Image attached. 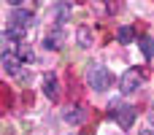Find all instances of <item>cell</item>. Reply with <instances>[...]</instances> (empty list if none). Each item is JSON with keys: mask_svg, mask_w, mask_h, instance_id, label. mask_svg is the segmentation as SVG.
<instances>
[{"mask_svg": "<svg viewBox=\"0 0 154 135\" xmlns=\"http://www.w3.org/2000/svg\"><path fill=\"white\" fill-rule=\"evenodd\" d=\"M111 111H114V119L122 130H130L133 122H135V108L127 106V103H111Z\"/></svg>", "mask_w": 154, "mask_h": 135, "instance_id": "7a4b0ae2", "label": "cell"}, {"mask_svg": "<svg viewBox=\"0 0 154 135\" xmlns=\"http://www.w3.org/2000/svg\"><path fill=\"white\" fill-rule=\"evenodd\" d=\"M3 68H5L8 76H16V73L22 70V60L16 57V51H11V49L3 51Z\"/></svg>", "mask_w": 154, "mask_h": 135, "instance_id": "277c9868", "label": "cell"}, {"mask_svg": "<svg viewBox=\"0 0 154 135\" xmlns=\"http://www.w3.org/2000/svg\"><path fill=\"white\" fill-rule=\"evenodd\" d=\"M60 46H62V27L57 24V27L43 38V49H51V51H54V49H60Z\"/></svg>", "mask_w": 154, "mask_h": 135, "instance_id": "8992f818", "label": "cell"}, {"mask_svg": "<svg viewBox=\"0 0 154 135\" xmlns=\"http://www.w3.org/2000/svg\"><path fill=\"white\" fill-rule=\"evenodd\" d=\"M76 41H79V46H89V43H92V30H89V27H79Z\"/></svg>", "mask_w": 154, "mask_h": 135, "instance_id": "30bf717a", "label": "cell"}, {"mask_svg": "<svg viewBox=\"0 0 154 135\" xmlns=\"http://www.w3.org/2000/svg\"><path fill=\"white\" fill-rule=\"evenodd\" d=\"M43 92L49 100H57V76L54 73H43Z\"/></svg>", "mask_w": 154, "mask_h": 135, "instance_id": "52a82bcc", "label": "cell"}, {"mask_svg": "<svg viewBox=\"0 0 154 135\" xmlns=\"http://www.w3.org/2000/svg\"><path fill=\"white\" fill-rule=\"evenodd\" d=\"M14 78H16L19 84H30V81H32V76H30V70H24V68H22V70H19V73L14 76Z\"/></svg>", "mask_w": 154, "mask_h": 135, "instance_id": "4fadbf2b", "label": "cell"}, {"mask_svg": "<svg viewBox=\"0 0 154 135\" xmlns=\"http://www.w3.org/2000/svg\"><path fill=\"white\" fill-rule=\"evenodd\" d=\"M141 81H143V73H141V68H130V70H125L122 81H119V89H122V95H130V92H135V89L141 87Z\"/></svg>", "mask_w": 154, "mask_h": 135, "instance_id": "3957f363", "label": "cell"}, {"mask_svg": "<svg viewBox=\"0 0 154 135\" xmlns=\"http://www.w3.org/2000/svg\"><path fill=\"white\" fill-rule=\"evenodd\" d=\"M141 135H154V127H143V130H141Z\"/></svg>", "mask_w": 154, "mask_h": 135, "instance_id": "9a60e30c", "label": "cell"}, {"mask_svg": "<svg viewBox=\"0 0 154 135\" xmlns=\"http://www.w3.org/2000/svg\"><path fill=\"white\" fill-rule=\"evenodd\" d=\"M16 57H19L22 62H32V60H35L32 49H30V46H22V43H19V49H16Z\"/></svg>", "mask_w": 154, "mask_h": 135, "instance_id": "7c38bea8", "label": "cell"}, {"mask_svg": "<svg viewBox=\"0 0 154 135\" xmlns=\"http://www.w3.org/2000/svg\"><path fill=\"white\" fill-rule=\"evenodd\" d=\"M62 116H65V124H81L84 122V108H79V106H68L65 111H62Z\"/></svg>", "mask_w": 154, "mask_h": 135, "instance_id": "5b68a950", "label": "cell"}, {"mask_svg": "<svg viewBox=\"0 0 154 135\" xmlns=\"http://www.w3.org/2000/svg\"><path fill=\"white\" fill-rule=\"evenodd\" d=\"M149 124L154 127V103H152V108H149Z\"/></svg>", "mask_w": 154, "mask_h": 135, "instance_id": "5bb4252c", "label": "cell"}, {"mask_svg": "<svg viewBox=\"0 0 154 135\" xmlns=\"http://www.w3.org/2000/svg\"><path fill=\"white\" fill-rule=\"evenodd\" d=\"M87 84H89L95 92H106V89H111V84H114V73H111L103 62H89V68H87Z\"/></svg>", "mask_w": 154, "mask_h": 135, "instance_id": "6da1fadb", "label": "cell"}, {"mask_svg": "<svg viewBox=\"0 0 154 135\" xmlns=\"http://www.w3.org/2000/svg\"><path fill=\"white\" fill-rule=\"evenodd\" d=\"M70 8H73L70 3H57V5H54V11H57V22H60V24L70 19Z\"/></svg>", "mask_w": 154, "mask_h": 135, "instance_id": "ba28073f", "label": "cell"}, {"mask_svg": "<svg viewBox=\"0 0 154 135\" xmlns=\"http://www.w3.org/2000/svg\"><path fill=\"white\" fill-rule=\"evenodd\" d=\"M116 41H119V43H125V46H127V43H133V41H135V30H133V27H119Z\"/></svg>", "mask_w": 154, "mask_h": 135, "instance_id": "9c48e42d", "label": "cell"}, {"mask_svg": "<svg viewBox=\"0 0 154 135\" xmlns=\"http://www.w3.org/2000/svg\"><path fill=\"white\" fill-rule=\"evenodd\" d=\"M138 43H141L143 57H146V60H152V57H154V41H152V38H138Z\"/></svg>", "mask_w": 154, "mask_h": 135, "instance_id": "8fae6325", "label": "cell"}]
</instances>
